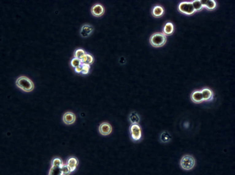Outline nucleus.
I'll list each match as a JSON object with an SVG mask.
<instances>
[{"instance_id":"f257e3e1","label":"nucleus","mask_w":235,"mask_h":175,"mask_svg":"<svg viewBox=\"0 0 235 175\" xmlns=\"http://www.w3.org/2000/svg\"><path fill=\"white\" fill-rule=\"evenodd\" d=\"M17 87L26 92L32 91L34 88V84L31 80L26 76H20L16 81Z\"/></svg>"},{"instance_id":"f03ea898","label":"nucleus","mask_w":235,"mask_h":175,"mask_svg":"<svg viewBox=\"0 0 235 175\" xmlns=\"http://www.w3.org/2000/svg\"><path fill=\"white\" fill-rule=\"evenodd\" d=\"M180 166L183 170L190 171L194 168L196 165V160L192 155H186L180 159Z\"/></svg>"},{"instance_id":"7ed1b4c3","label":"nucleus","mask_w":235,"mask_h":175,"mask_svg":"<svg viewBox=\"0 0 235 175\" xmlns=\"http://www.w3.org/2000/svg\"><path fill=\"white\" fill-rule=\"evenodd\" d=\"M167 38L165 35L161 33H156L152 35L150 43L152 47H160L165 45Z\"/></svg>"},{"instance_id":"20e7f679","label":"nucleus","mask_w":235,"mask_h":175,"mask_svg":"<svg viewBox=\"0 0 235 175\" xmlns=\"http://www.w3.org/2000/svg\"><path fill=\"white\" fill-rule=\"evenodd\" d=\"M131 139L134 141H139L142 138V130L138 124H131L129 128Z\"/></svg>"},{"instance_id":"39448f33","label":"nucleus","mask_w":235,"mask_h":175,"mask_svg":"<svg viewBox=\"0 0 235 175\" xmlns=\"http://www.w3.org/2000/svg\"><path fill=\"white\" fill-rule=\"evenodd\" d=\"M178 9L180 13L187 15L193 14L196 12L191 2H181L179 5Z\"/></svg>"},{"instance_id":"423d86ee","label":"nucleus","mask_w":235,"mask_h":175,"mask_svg":"<svg viewBox=\"0 0 235 175\" xmlns=\"http://www.w3.org/2000/svg\"><path fill=\"white\" fill-rule=\"evenodd\" d=\"M202 94L203 101L210 102L214 99V93L213 91L208 88H204L200 90Z\"/></svg>"},{"instance_id":"0eeeda50","label":"nucleus","mask_w":235,"mask_h":175,"mask_svg":"<svg viewBox=\"0 0 235 175\" xmlns=\"http://www.w3.org/2000/svg\"><path fill=\"white\" fill-rule=\"evenodd\" d=\"M99 131L102 135L107 136L111 133L112 131V127L108 122H103L99 127Z\"/></svg>"},{"instance_id":"6e6552de","label":"nucleus","mask_w":235,"mask_h":175,"mask_svg":"<svg viewBox=\"0 0 235 175\" xmlns=\"http://www.w3.org/2000/svg\"><path fill=\"white\" fill-rule=\"evenodd\" d=\"M105 12L104 7L100 4L94 5L91 9V13L94 16L100 17L103 15Z\"/></svg>"},{"instance_id":"1a4fd4ad","label":"nucleus","mask_w":235,"mask_h":175,"mask_svg":"<svg viewBox=\"0 0 235 175\" xmlns=\"http://www.w3.org/2000/svg\"><path fill=\"white\" fill-rule=\"evenodd\" d=\"M94 30L93 26L89 24L83 25L80 31V35L83 38H87L89 36Z\"/></svg>"},{"instance_id":"9d476101","label":"nucleus","mask_w":235,"mask_h":175,"mask_svg":"<svg viewBox=\"0 0 235 175\" xmlns=\"http://www.w3.org/2000/svg\"><path fill=\"white\" fill-rule=\"evenodd\" d=\"M63 120L65 124L66 125H71L75 121V115L70 111L66 112L63 116Z\"/></svg>"},{"instance_id":"9b49d317","label":"nucleus","mask_w":235,"mask_h":175,"mask_svg":"<svg viewBox=\"0 0 235 175\" xmlns=\"http://www.w3.org/2000/svg\"><path fill=\"white\" fill-rule=\"evenodd\" d=\"M191 101L196 104H200L203 102L202 94L200 90H195L191 93Z\"/></svg>"},{"instance_id":"f8f14e48","label":"nucleus","mask_w":235,"mask_h":175,"mask_svg":"<svg viewBox=\"0 0 235 175\" xmlns=\"http://www.w3.org/2000/svg\"><path fill=\"white\" fill-rule=\"evenodd\" d=\"M172 140V136L170 132L167 131H164L161 133L160 136V141L161 143H167L171 142Z\"/></svg>"},{"instance_id":"ddd939ff","label":"nucleus","mask_w":235,"mask_h":175,"mask_svg":"<svg viewBox=\"0 0 235 175\" xmlns=\"http://www.w3.org/2000/svg\"><path fill=\"white\" fill-rule=\"evenodd\" d=\"M78 164V160L75 157H70L67 160V165L70 168L71 173L75 170Z\"/></svg>"},{"instance_id":"4468645a","label":"nucleus","mask_w":235,"mask_h":175,"mask_svg":"<svg viewBox=\"0 0 235 175\" xmlns=\"http://www.w3.org/2000/svg\"><path fill=\"white\" fill-rule=\"evenodd\" d=\"M203 7H205L207 10H213L216 7V2L214 0H206L201 1Z\"/></svg>"},{"instance_id":"2eb2a0df","label":"nucleus","mask_w":235,"mask_h":175,"mask_svg":"<svg viewBox=\"0 0 235 175\" xmlns=\"http://www.w3.org/2000/svg\"><path fill=\"white\" fill-rule=\"evenodd\" d=\"M164 9L160 6H156L152 10V15L155 17H160L163 15Z\"/></svg>"},{"instance_id":"dca6fc26","label":"nucleus","mask_w":235,"mask_h":175,"mask_svg":"<svg viewBox=\"0 0 235 175\" xmlns=\"http://www.w3.org/2000/svg\"><path fill=\"white\" fill-rule=\"evenodd\" d=\"M164 33L166 35H171L174 31V27L171 23H167L164 28Z\"/></svg>"},{"instance_id":"f3484780","label":"nucleus","mask_w":235,"mask_h":175,"mask_svg":"<svg viewBox=\"0 0 235 175\" xmlns=\"http://www.w3.org/2000/svg\"><path fill=\"white\" fill-rule=\"evenodd\" d=\"M129 120L132 124H139L140 121L139 115L135 111L131 112L129 114Z\"/></svg>"},{"instance_id":"a211bd4d","label":"nucleus","mask_w":235,"mask_h":175,"mask_svg":"<svg viewBox=\"0 0 235 175\" xmlns=\"http://www.w3.org/2000/svg\"><path fill=\"white\" fill-rule=\"evenodd\" d=\"M82 64H88L90 65L94 62L93 57L90 54H86L84 58L81 60Z\"/></svg>"},{"instance_id":"6ab92c4d","label":"nucleus","mask_w":235,"mask_h":175,"mask_svg":"<svg viewBox=\"0 0 235 175\" xmlns=\"http://www.w3.org/2000/svg\"><path fill=\"white\" fill-rule=\"evenodd\" d=\"M48 175H63L61 167L52 166L49 172Z\"/></svg>"},{"instance_id":"aec40b11","label":"nucleus","mask_w":235,"mask_h":175,"mask_svg":"<svg viewBox=\"0 0 235 175\" xmlns=\"http://www.w3.org/2000/svg\"><path fill=\"white\" fill-rule=\"evenodd\" d=\"M86 54L87 53L85 52V50L81 49H78L75 51L74 56H75V58L81 60Z\"/></svg>"},{"instance_id":"412c9836","label":"nucleus","mask_w":235,"mask_h":175,"mask_svg":"<svg viewBox=\"0 0 235 175\" xmlns=\"http://www.w3.org/2000/svg\"><path fill=\"white\" fill-rule=\"evenodd\" d=\"M192 5L194 7L195 12H198L201 11L203 9V6L200 0H195L192 2Z\"/></svg>"},{"instance_id":"4be33fe9","label":"nucleus","mask_w":235,"mask_h":175,"mask_svg":"<svg viewBox=\"0 0 235 175\" xmlns=\"http://www.w3.org/2000/svg\"><path fill=\"white\" fill-rule=\"evenodd\" d=\"M63 162H62V160L60 159V158H54L52 162V166H58V167H61L63 166Z\"/></svg>"},{"instance_id":"5701e85b","label":"nucleus","mask_w":235,"mask_h":175,"mask_svg":"<svg viewBox=\"0 0 235 175\" xmlns=\"http://www.w3.org/2000/svg\"><path fill=\"white\" fill-rule=\"evenodd\" d=\"M82 64L81 60L78 59L74 58L71 61V65L73 68H76L79 67Z\"/></svg>"},{"instance_id":"b1692460","label":"nucleus","mask_w":235,"mask_h":175,"mask_svg":"<svg viewBox=\"0 0 235 175\" xmlns=\"http://www.w3.org/2000/svg\"><path fill=\"white\" fill-rule=\"evenodd\" d=\"M61 170L63 175H68L71 173L70 168L67 164L63 165V166L61 167Z\"/></svg>"},{"instance_id":"393cba45","label":"nucleus","mask_w":235,"mask_h":175,"mask_svg":"<svg viewBox=\"0 0 235 175\" xmlns=\"http://www.w3.org/2000/svg\"><path fill=\"white\" fill-rule=\"evenodd\" d=\"M81 67H82V70H81V73L83 74H87L89 72L90 69V65L88 64H81Z\"/></svg>"},{"instance_id":"a878e982","label":"nucleus","mask_w":235,"mask_h":175,"mask_svg":"<svg viewBox=\"0 0 235 175\" xmlns=\"http://www.w3.org/2000/svg\"><path fill=\"white\" fill-rule=\"evenodd\" d=\"M81 70H82V67H81V65L79 67H77V68H75V71L77 73H80L81 72Z\"/></svg>"}]
</instances>
